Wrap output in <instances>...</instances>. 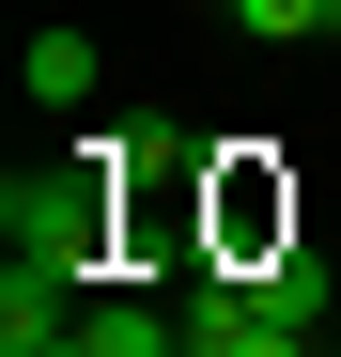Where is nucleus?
<instances>
[{
  "label": "nucleus",
  "instance_id": "f257e3e1",
  "mask_svg": "<svg viewBox=\"0 0 341 357\" xmlns=\"http://www.w3.org/2000/svg\"><path fill=\"white\" fill-rule=\"evenodd\" d=\"M125 155H140V140H78L63 171H16V187H0V233H16L31 280H109V202H125Z\"/></svg>",
  "mask_w": 341,
  "mask_h": 357
},
{
  "label": "nucleus",
  "instance_id": "f03ea898",
  "mask_svg": "<svg viewBox=\"0 0 341 357\" xmlns=\"http://www.w3.org/2000/svg\"><path fill=\"white\" fill-rule=\"evenodd\" d=\"M16 78H31V109H93L109 63H93V31H31V47H16Z\"/></svg>",
  "mask_w": 341,
  "mask_h": 357
},
{
  "label": "nucleus",
  "instance_id": "7ed1b4c3",
  "mask_svg": "<svg viewBox=\"0 0 341 357\" xmlns=\"http://www.w3.org/2000/svg\"><path fill=\"white\" fill-rule=\"evenodd\" d=\"M248 47H310V31H341V0H217Z\"/></svg>",
  "mask_w": 341,
  "mask_h": 357
}]
</instances>
